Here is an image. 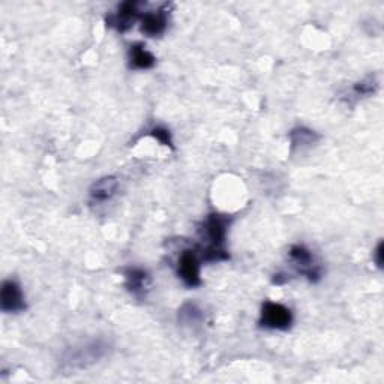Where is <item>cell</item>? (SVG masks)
Segmentation results:
<instances>
[{"label": "cell", "mask_w": 384, "mask_h": 384, "mask_svg": "<svg viewBox=\"0 0 384 384\" xmlns=\"http://www.w3.org/2000/svg\"><path fill=\"white\" fill-rule=\"evenodd\" d=\"M230 227V218L221 213H210L201 225L200 235L206 245L200 251L201 262L216 263L230 258L225 250V239Z\"/></svg>", "instance_id": "6da1fadb"}, {"label": "cell", "mask_w": 384, "mask_h": 384, "mask_svg": "<svg viewBox=\"0 0 384 384\" xmlns=\"http://www.w3.org/2000/svg\"><path fill=\"white\" fill-rule=\"evenodd\" d=\"M110 351V344L105 339H90L66 348L59 361L62 374L70 375L86 371L90 366L104 359Z\"/></svg>", "instance_id": "7a4b0ae2"}, {"label": "cell", "mask_w": 384, "mask_h": 384, "mask_svg": "<svg viewBox=\"0 0 384 384\" xmlns=\"http://www.w3.org/2000/svg\"><path fill=\"white\" fill-rule=\"evenodd\" d=\"M258 324L272 331H288L293 324V314L285 305L267 300L262 306Z\"/></svg>", "instance_id": "3957f363"}, {"label": "cell", "mask_w": 384, "mask_h": 384, "mask_svg": "<svg viewBox=\"0 0 384 384\" xmlns=\"http://www.w3.org/2000/svg\"><path fill=\"white\" fill-rule=\"evenodd\" d=\"M288 255H290L292 263L300 275L306 277L311 282H317L321 278V267L315 263V258L306 246L293 245Z\"/></svg>", "instance_id": "277c9868"}, {"label": "cell", "mask_w": 384, "mask_h": 384, "mask_svg": "<svg viewBox=\"0 0 384 384\" xmlns=\"http://www.w3.org/2000/svg\"><path fill=\"white\" fill-rule=\"evenodd\" d=\"M200 263H201L200 252L194 250H185L181 254L179 262H177V275H179V278L186 287L196 288L201 285Z\"/></svg>", "instance_id": "5b68a950"}, {"label": "cell", "mask_w": 384, "mask_h": 384, "mask_svg": "<svg viewBox=\"0 0 384 384\" xmlns=\"http://www.w3.org/2000/svg\"><path fill=\"white\" fill-rule=\"evenodd\" d=\"M139 14H140L139 2H132V0H129V2H123L122 5H119L114 14L107 17V26L113 27L117 32L123 33L131 29V26L135 23L137 18H139Z\"/></svg>", "instance_id": "8992f818"}, {"label": "cell", "mask_w": 384, "mask_h": 384, "mask_svg": "<svg viewBox=\"0 0 384 384\" xmlns=\"http://www.w3.org/2000/svg\"><path fill=\"white\" fill-rule=\"evenodd\" d=\"M0 308L4 312L17 314L26 309V299L21 292V287L12 279H8L2 284L0 292Z\"/></svg>", "instance_id": "52a82bcc"}, {"label": "cell", "mask_w": 384, "mask_h": 384, "mask_svg": "<svg viewBox=\"0 0 384 384\" xmlns=\"http://www.w3.org/2000/svg\"><path fill=\"white\" fill-rule=\"evenodd\" d=\"M119 191V179L116 176H104L93 182L89 189V198L92 203H105L112 200Z\"/></svg>", "instance_id": "ba28073f"}, {"label": "cell", "mask_w": 384, "mask_h": 384, "mask_svg": "<svg viewBox=\"0 0 384 384\" xmlns=\"http://www.w3.org/2000/svg\"><path fill=\"white\" fill-rule=\"evenodd\" d=\"M122 273L125 277V287L128 288V292L135 297H144L150 284L149 273L139 267L122 269Z\"/></svg>", "instance_id": "9c48e42d"}, {"label": "cell", "mask_w": 384, "mask_h": 384, "mask_svg": "<svg viewBox=\"0 0 384 384\" xmlns=\"http://www.w3.org/2000/svg\"><path fill=\"white\" fill-rule=\"evenodd\" d=\"M167 26H169V12L164 9L147 12L142 17V32L149 38L161 36L167 31Z\"/></svg>", "instance_id": "30bf717a"}, {"label": "cell", "mask_w": 384, "mask_h": 384, "mask_svg": "<svg viewBox=\"0 0 384 384\" xmlns=\"http://www.w3.org/2000/svg\"><path fill=\"white\" fill-rule=\"evenodd\" d=\"M129 68L132 70H150L156 63L155 56L150 51L146 50L143 44H134L129 48Z\"/></svg>", "instance_id": "8fae6325"}, {"label": "cell", "mask_w": 384, "mask_h": 384, "mask_svg": "<svg viewBox=\"0 0 384 384\" xmlns=\"http://www.w3.org/2000/svg\"><path fill=\"white\" fill-rule=\"evenodd\" d=\"M288 139H290L292 149L294 150V149H304V147L314 146L319 142V135L312 129H308L305 127H299L290 132Z\"/></svg>", "instance_id": "7c38bea8"}, {"label": "cell", "mask_w": 384, "mask_h": 384, "mask_svg": "<svg viewBox=\"0 0 384 384\" xmlns=\"http://www.w3.org/2000/svg\"><path fill=\"white\" fill-rule=\"evenodd\" d=\"M378 89V81L374 75H368L366 78L358 81L353 86V95L356 98H365V96H371Z\"/></svg>", "instance_id": "4fadbf2b"}, {"label": "cell", "mask_w": 384, "mask_h": 384, "mask_svg": "<svg viewBox=\"0 0 384 384\" xmlns=\"http://www.w3.org/2000/svg\"><path fill=\"white\" fill-rule=\"evenodd\" d=\"M179 320L183 324H192V323H198L201 320V311L192 304H186L182 306L179 311Z\"/></svg>", "instance_id": "5bb4252c"}, {"label": "cell", "mask_w": 384, "mask_h": 384, "mask_svg": "<svg viewBox=\"0 0 384 384\" xmlns=\"http://www.w3.org/2000/svg\"><path fill=\"white\" fill-rule=\"evenodd\" d=\"M150 135L154 137V139H156L161 144L164 146H173V142H171V134L167 128H164V127H156L154 128L152 131H150Z\"/></svg>", "instance_id": "9a60e30c"}, {"label": "cell", "mask_w": 384, "mask_h": 384, "mask_svg": "<svg viewBox=\"0 0 384 384\" xmlns=\"http://www.w3.org/2000/svg\"><path fill=\"white\" fill-rule=\"evenodd\" d=\"M373 260H374V263L377 265L378 269L383 267V242H380L377 245V248H375V251L373 254Z\"/></svg>", "instance_id": "2e32d148"}]
</instances>
